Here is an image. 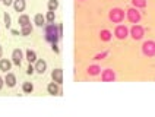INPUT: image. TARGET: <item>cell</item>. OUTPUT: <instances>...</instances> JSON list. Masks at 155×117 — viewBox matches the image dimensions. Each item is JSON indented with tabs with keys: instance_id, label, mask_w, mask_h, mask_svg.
<instances>
[{
	"instance_id": "6",
	"label": "cell",
	"mask_w": 155,
	"mask_h": 117,
	"mask_svg": "<svg viewBox=\"0 0 155 117\" xmlns=\"http://www.w3.org/2000/svg\"><path fill=\"white\" fill-rule=\"evenodd\" d=\"M114 37L117 40H126L129 37V28L126 25H117L114 28Z\"/></svg>"
},
{
	"instance_id": "5",
	"label": "cell",
	"mask_w": 155,
	"mask_h": 117,
	"mask_svg": "<svg viewBox=\"0 0 155 117\" xmlns=\"http://www.w3.org/2000/svg\"><path fill=\"white\" fill-rule=\"evenodd\" d=\"M142 54L147 57H154L155 56V41L148 40L142 44Z\"/></svg>"
},
{
	"instance_id": "8",
	"label": "cell",
	"mask_w": 155,
	"mask_h": 117,
	"mask_svg": "<svg viewBox=\"0 0 155 117\" xmlns=\"http://www.w3.org/2000/svg\"><path fill=\"white\" fill-rule=\"evenodd\" d=\"M116 72L113 69H104L103 73H101V81L103 82H114L116 81Z\"/></svg>"
},
{
	"instance_id": "17",
	"label": "cell",
	"mask_w": 155,
	"mask_h": 117,
	"mask_svg": "<svg viewBox=\"0 0 155 117\" xmlns=\"http://www.w3.org/2000/svg\"><path fill=\"white\" fill-rule=\"evenodd\" d=\"M25 59L28 60V63H35V62H37V53H35L34 50H26Z\"/></svg>"
},
{
	"instance_id": "18",
	"label": "cell",
	"mask_w": 155,
	"mask_h": 117,
	"mask_svg": "<svg viewBox=\"0 0 155 117\" xmlns=\"http://www.w3.org/2000/svg\"><path fill=\"white\" fill-rule=\"evenodd\" d=\"M18 24H19V26L22 28V26L29 25V24H31V19H29L28 15H21V16L18 18Z\"/></svg>"
},
{
	"instance_id": "15",
	"label": "cell",
	"mask_w": 155,
	"mask_h": 117,
	"mask_svg": "<svg viewBox=\"0 0 155 117\" xmlns=\"http://www.w3.org/2000/svg\"><path fill=\"white\" fill-rule=\"evenodd\" d=\"M113 38V34L108 31V29H101L100 31V40L104 42H108Z\"/></svg>"
},
{
	"instance_id": "3",
	"label": "cell",
	"mask_w": 155,
	"mask_h": 117,
	"mask_svg": "<svg viewBox=\"0 0 155 117\" xmlns=\"http://www.w3.org/2000/svg\"><path fill=\"white\" fill-rule=\"evenodd\" d=\"M126 18H127V21H129V22H132V24L135 25V24H139V22H140V18H142V15H140L139 9L130 8V9H127V10H126Z\"/></svg>"
},
{
	"instance_id": "13",
	"label": "cell",
	"mask_w": 155,
	"mask_h": 117,
	"mask_svg": "<svg viewBox=\"0 0 155 117\" xmlns=\"http://www.w3.org/2000/svg\"><path fill=\"white\" fill-rule=\"evenodd\" d=\"M13 9H15V12H24L25 10V8H26V2L25 0H13Z\"/></svg>"
},
{
	"instance_id": "21",
	"label": "cell",
	"mask_w": 155,
	"mask_h": 117,
	"mask_svg": "<svg viewBox=\"0 0 155 117\" xmlns=\"http://www.w3.org/2000/svg\"><path fill=\"white\" fill-rule=\"evenodd\" d=\"M132 5L136 9H143L147 8V0H132Z\"/></svg>"
},
{
	"instance_id": "32",
	"label": "cell",
	"mask_w": 155,
	"mask_h": 117,
	"mask_svg": "<svg viewBox=\"0 0 155 117\" xmlns=\"http://www.w3.org/2000/svg\"><path fill=\"white\" fill-rule=\"evenodd\" d=\"M81 2H84V0H81Z\"/></svg>"
},
{
	"instance_id": "2",
	"label": "cell",
	"mask_w": 155,
	"mask_h": 117,
	"mask_svg": "<svg viewBox=\"0 0 155 117\" xmlns=\"http://www.w3.org/2000/svg\"><path fill=\"white\" fill-rule=\"evenodd\" d=\"M124 16H126V13H124V10L120 8H113L110 12H108V19L111 21L113 24H121L123 21H124Z\"/></svg>"
},
{
	"instance_id": "23",
	"label": "cell",
	"mask_w": 155,
	"mask_h": 117,
	"mask_svg": "<svg viewBox=\"0 0 155 117\" xmlns=\"http://www.w3.org/2000/svg\"><path fill=\"white\" fill-rule=\"evenodd\" d=\"M31 32H32V25H31V24L21 28V35H24V37H28Z\"/></svg>"
},
{
	"instance_id": "30",
	"label": "cell",
	"mask_w": 155,
	"mask_h": 117,
	"mask_svg": "<svg viewBox=\"0 0 155 117\" xmlns=\"http://www.w3.org/2000/svg\"><path fill=\"white\" fill-rule=\"evenodd\" d=\"M3 85H5V78H2V76H0V89L3 88Z\"/></svg>"
},
{
	"instance_id": "25",
	"label": "cell",
	"mask_w": 155,
	"mask_h": 117,
	"mask_svg": "<svg viewBox=\"0 0 155 117\" xmlns=\"http://www.w3.org/2000/svg\"><path fill=\"white\" fill-rule=\"evenodd\" d=\"M3 19H5V25L8 29H10V25H12V18L9 15L8 12H5V15H3Z\"/></svg>"
},
{
	"instance_id": "27",
	"label": "cell",
	"mask_w": 155,
	"mask_h": 117,
	"mask_svg": "<svg viewBox=\"0 0 155 117\" xmlns=\"http://www.w3.org/2000/svg\"><path fill=\"white\" fill-rule=\"evenodd\" d=\"M26 73H28V75H34L35 73V67L32 66V63H29V66L26 67Z\"/></svg>"
},
{
	"instance_id": "20",
	"label": "cell",
	"mask_w": 155,
	"mask_h": 117,
	"mask_svg": "<svg viewBox=\"0 0 155 117\" xmlns=\"http://www.w3.org/2000/svg\"><path fill=\"white\" fill-rule=\"evenodd\" d=\"M22 91L25 92V94H31V92L34 91L32 82H24V84H22Z\"/></svg>"
},
{
	"instance_id": "10",
	"label": "cell",
	"mask_w": 155,
	"mask_h": 117,
	"mask_svg": "<svg viewBox=\"0 0 155 117\" xmlns=\"http://www.w3.org/2000/svg\"><path fill=\"white\" fill-rule=\"evenodd\" d=\"M22 60H24V53H22L21 48H16V50L12 51V63L15 66H21Z\"/></svg>"
},
{
	"instance_id": "14",
	"label": "cell",
	"mask_w": 155,
	"mask_h": 117,
	"mask_svg": "<svg viewBox=\"0 0 155 117\" xmlns=\"http://www.w3.org/2000/svg\"><path fill=\"white\" fill-rule=\"evenodd\" d=\"M10 67H12V62L8 60V59H0V70L2 72H9L10 70Z\"/></svg>"
},
{
	"instance_id": "12",
	"label": "cell",
	"mask_w": 155,
	"mask_h": 117,
	"mask_svg": "<svg viewBox=\"0 0 155 117\" xmlns=\"http://www.w3.org/2000/svg\"><path fill=\"white\" fill-rule=\"evenodd\" d=\"M5 85H8V88H13L16 85V76L13 75L12 72H6L5 76Z\"/></svg>"
},
{
	"instance_id": "22",
	"label": "cell",
	"mask_w": 155,
	"mask_h": 117,
	"mask_svg": "<svg viewBox=\"0 0 155 117\" xmlns=\"http://www.w3.org/2000/svg\"><path fill=\"white\" fill-rule=\"evenodd\" d=\"M47 8H48V10L56 12V10L59 9V0H48V3H47Z\"/></svg>"
},
{
	"instance_id": "34",
	"label": "cell",
	"mask_w": 155,
	"mask_h": 117,
	"mask_svg": "<svg viewBox=\"0 0 155 117\" xmlns=\"http://www.w3.org/2000/svg\"><path fill=\"white\" fill-rule=\"evenodd\" d=\"M0 2H2V0H0Z\"/></svg>"
},
{
	"instance_id": "16",
	"label": "cell",
	"mask_w": 155,
	"mask_h": 117,
	"mask_svg": "<svg viewBox=\"0 0 155 117\" xmlns=\"http://www.w3.org/2000/svg\"><path fill=\"white\" fill-rule=\"evenodd\" d=\"M88 75L89 76H97V75H100L101 73V67L98 66V65H91V66L88 67Z\"/></svg>"
},
{
	"instance_id": "11",
	"label": "cell",
	"mask_w": 155,
	"mask_h": 117,
	"mask_svg": "<svg viewBox=\"0 0 155 117\" xmlns=\"http://www.w3.org/2000/svg\"><path fill=\"white\" fill-rule=\"evenodd\" d=\"M51 79L56 84H63V69H54L51 72Z\"/></svg>"
},
{
	"instance_id": "26",
	"label": "cell",
	"mask_w": 155,
	"mask_h": 117,
	"mask_svg": "<svg viewBox=\"0 0 155 117\" xmlns=\"http://www.w3.org/2000/svg\"><path fill=\"white\" fill-rule=\"evenodd\" d=\"M108 56V51H103V53H100V54H97L94 57V60H103L104 57H107Z\"/></svg>"
},
{
	"instance_id": "24",
	"label": "cell",
	"mask_w": 155,
	"mask_h": 117,
	"mask_svg": "<svg viewBox=\"0 0 155 117\" xmlns=\"http://www.w3.org/2000/svg\"><path fill=\"white\" fill-rule=\"evenodd\" d=\"M45 21H47L48 24H53V22L56 21V13H54L53 10H48L47 15H45Z\"/></svg>"
},
{
	"instance_id": "28",
	"label": "cell",
	"mask_w": 155,
	"mask_h": 117,
	"mask_svg": "<svg viewBox=\"0 0 155 117\" xmlns=\"http://www.w3.org/2000/svg\"><path fill=\"white\" fill-rule=\"evenodd\" d=\"M51 48H53V51H54L56 54H59V53H60V48H59L57 42H53V44H51Z\"/></svg>"
},
{
	"instance_id": "19",
	"label": "cell",
	"mask_w": 155,
	"mask_h": 117,
	"mask_svg": "<svg viewBox=\"0 0 155 117\" xmlns=\"http://www.w3.org/2000/svg\"><path fill=\"white\" fill-rule=\"evenodd\" d=\"M34 24L37 26H43L45 24V16H43V13H37L34 16Z\"/></svg>"
},
{
	"instance_id": "29",
	"label": "cell",
	"mask_w": 155,
	"mask_h": 117,
	"mask_svg": "<svg viewBox=\"0 0 155 117\" xmlns=\"http://www.w3.org/2000/svg\"><path fill=\"white\" fill-rule=\"evenodd\" d=\"M2 3H3V5H5V6H12V5H13V0H2Z\"/></svg>"
},
{
	"instance_id": "4",
	"label": "cell",
	"mask_w": 155,
	"mask_h": 117,
	"mask_svg": "<svg viewBox=\"0 0 155 117\" xmlns=\"http://www.w3.org/2000/svg\"><path fill=\"white\" fill-rule=\"evenodd\" d=\"M129 35L135 40V41H140V40L143 38V35H145V29H143L140 25L135 24V25L129 29Z\"/></svg>"
},
{
	"instance_id": "31",
	"label": "cell",
	"mask_w": 155,
	"mask_h": 117,
	"mask_svg": "<svg viewBox=\"0 0 155 117\" xmlns=\"http://www.w3.org/2000/svg\"><path fill=\"white\" fill-rule=\"evenodd\" d=\"M2 56H3V47L0 45V59H2Z\"/></svg>"
},
{
	"instance_id": "7",
	"label": "cell",
	"mask_w": 155,
	"mask_h": 117,
	"mask_svg": "<svg viewBox=\"0 0 155 117\" xmlns=\"http://www.w3.org/2000/svg\"><path fill=\"white\" fill-rule=\"evenodd\" d=\"M47 92H48L50 95H53V97H60L61 94H63V91H61V88H60V85L56 84L54 81L47 85Z\"/></svg>"
},
{
	"instance_id": "1",
	"label": "cell",
	"mask_w": 155,
	"mask_h": 117,
	"mask_svg": "<svg viewBox=\"0 0 155 117\" xmlns=\"http://www.w3.org/2000/svg\"><path fill=\"white\" fill-rule=\"evenodd\" d=\"M44 38L45 41L53 44V42H59L60 40V32H59V25L57 24H48V25L44 28Z\"/></svg>"
},
{
	"instance_id": "33",
	"label": "cell",
	"mask_w": 155,
	"mask_h": 117,
	"mask_svg": "<svg viewBox=\"0 0 155 117\" xmlns=\"http://www.w3.org/2000/svg\"><path fill=\"white\" fill-rule=\"evenodd\" d=\"M0 35H2V32H0Z\"/></svg>"
},
{
	"instance_id": "9",
	"label": "cell",
	"mask_w": 155,
	"mask_h": 117,
	"mask_svg": "<svg viewBox=\"0 0 155 117\" xmlns=\"http://www.w3.org/2000/svg\"><path fill=\"white\" fill-rule=\"evenodd\" d=\"M34 67H35V73H38V75H44V73H45V70H47V62L43 60V59H37Z\"/></svg>"
}]
</instances>
